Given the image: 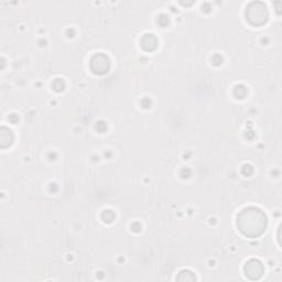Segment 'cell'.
<instances>
[{"label": "cell", "mask_w": 282, "mask_h": 282, "mask_svg": "<svg viewBox=\"0 0 282 282\" xmlns=\"http://www.w3.org/2000/svg\"><path fill=\"white\" fill-rule=\"evenodd\" d=\"M246 19L250 25L259 27L268 20V10L262 3H251L246 9Z\"/></svg>", "instance_id": "cell-2"}, {"label": "cell", "mask_w": 282, "mask_h": 282, "mask_svg": "<svg viewBox=\"0 0 282 282\" xmlns=\"http://www.w3.org/2000/svg\"><path fill=\"white\" fill-rule=\"evenodd\" d=\"M245 274L251 280H258L263 274V266L262 263L257 259H251L245 265Z\"/></svg>", "instance_id": "cell-4"}, {"label": "cell", "mask_w": 282, "mask_h": 282, "mask_svg": "<svg viewBox=\"0 0 282 282\" xmlns=\"http://www.w3.org/2000/svg\"><path fill=\"white\" fill-rule=\"evenodd\" d=\"M109 60L101 53L95 54L91 60V69L96 74H104L109 69Z\"/></svg>", "instance_id": "cell-3"}, {"label": "cell", "mask_w": 282, "mask_h": 282, "mask_svg": "<svg viewBox=\"0 0 282 282\" xmlns=\"http://www.w3.org/2000/svg\"><path fill=\"white\" fill-rule=\"evenodd\" d=\"M140 43H141V46L146 51H153V50L157 49L158 40L153 34H145L142 37Z\"/></svg>", "instance_id": "cell-5"}, {"label": "cell", "mask_w": 282, "mask_h": 282, "mask_svg": "<svg viewBox=\"0 0 282 282\" xmlns=\"http://www.w3.org/2000/svg\"><path fill=\"white\" fill-rule=\"evenodd\" d=\"M237 227L245 236L256 238L266 231L267 216L257 207H247L237 216Z\"/></svg>", "instance_id": "cell-1"}]
</instances>
